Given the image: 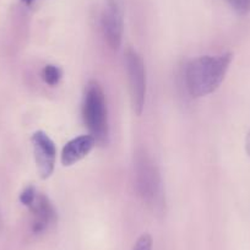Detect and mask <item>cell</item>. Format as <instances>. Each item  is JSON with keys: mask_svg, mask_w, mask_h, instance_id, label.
<instances>
[{"mask_svg": "<svg viewBox=\"0 0 250 250\" xmlns=\"http://www.w3.org/2000/svg\"><path fill=\"white\" fill-rule=\"evenodd\" d=\"M83 118L90 135L103 146L109 139V122L104 92L97 81H90L85 88L83 101Z\"/></svg>", "mask_w": 250, "mask_h": 250, "instance_id": "3957f363", "label": "cell"}, {"mask_svg": "<svg viewBox=\"0 0 250 250\" xmlns=\"http://www.w3.org/2000/svg\"><path fill=\"white\" fill-rule=\"evenodd\" d=\"M101 27L108 47L117 50L124 33V4L123 0H107L101 16Z\"/></svg>", "mask_w": 250, "mask_h": 250, "instance_id": "5b68a950", "label": "cell"}, {"mask_svg": "<svg viewBox=\"0 0 250 250\" xmlns=\"http://www.w3.org/2000/svg\"><path fill=\"white\" fill-rule=\"evenodd\" d=\"M31 141L38 173L42 179H48L54 172L57 161V147L54 141L42 130L36 131Z\"/></svg>", "mask_w": 250, "mask_h": 250, "instance_id": "8992f818", "label": "cell"}, {"mask_svg": "<svg viewBox=\"0 0 250 250\" xmlns=\"http://www.w3.org/2000/svg\"><path fill=\"white\" fill-rule=\"evenodd\" d=\"M36 196H37V190L35 189V187H31L30 185V187H26L22 193H21L20 201L22 203V205L30 208L31 204L35 201Z\"/></svg>", "mask_w": 250, "mask_h": 250, "instance_id": "8fae6325", "label": "cell"}, {"mask_svg": "<svg viewBox=\"0 0 250 250\" xmlns=\"http://www.w3.org/2000/svg\"><path fill=\"white\" fill-rule=\"evenodd\" d=\"M32 212V232L43 234L48 232L58 221V213L54 205L44 194L37 193L35 201L28 208Z\"/></svg>", "mask_w": 250, "mask_h": 250, "instance_id": "52a82bcc", "label": "cell"}, {"mask_svg": "<svg viewBox=\"0 0 250 250\" xmlns=\"http://www.w3.org/2000/svg\"><path fill=\"white\" fill-rule=\"evenodd\" d=\"M0 226H1V218H0Z\"/></svg>", "mask_w": 250, "mask_h": 250, "instance_id": "5bb4252c", "label": "cell"}, {"mask_svg": "<svg viewBox=\"0 0 250 250\" xmlns=\"http://www.w3.org/2000/svg\"><path fill=\"white\" fill-rule=\"evenodd\" d=\"M124 62L128 74L131 103L138 115L143 113L146 100V68L141 55L129 47L125 50Z\"/></svg>", "mask_w": 250, "mask_h": 250, "instance_id": "277c9868", "label": "cell"}, {"mask_svg": "<svg viewBox=\"0 0 250 250\" xmlns=\"http://www.w3.org/2000/svg\"><path fill=\"white\" fill-rule=\"evenodd\" d=\"M226 1L239 15H247L250 13V0H226Z\"/></svg>", "mask_w": 250, "mask_h": 250, "instance_id": "30bf717a", "label": "cell"}, {"mask_svg": "<svg viewBox=\"0 0 250 250\" xmlns=\"http://www.w3.org/2000/svg\"><path fill=\"white\" fill-rule=\"evenodd\" d=\"M62 78V71L54 64H48L42 69V79L47 85L57 86Z\"/></svg>", "mask_w": 250, "mask_h": 250, "instance_id": "9c48e42d", "label": "cell"}, {"mask_svg": "<svg viewBox=\"0 0 250 250\" xmlns=\"http://www.w3.org/2000/svg\"><path fill=\"white\" fill-rule=\"evenodd\" d=\"M97 145L95 138L88 135H81L73 139L66 145L62 147V163L65 167L75 165L80 162L83 158H85L88 153L92 151V148Z\"/></svg>", "mask_w": 250, "mask_h": 250, "instance_id": "ba28073f", "label": "cell"}, {"mask_svg": "<svg viewBox=\"0 0 250 250\" xmlns=\"http://www.w3.org/2000/svg\"><path fill=\"white\" fill-rule=\"evenodd\" d=\"M232 53L203 55L190 60L185 66L184 80L189 95L205 97L215 92L223 83L232 62Z\"/></svg>", "mask_w": 250, "mask_h": 250, "instance_id": "6da1fadb", "label": "cell"}, {"mask_svg": "<svg viewBox=\"0 0 250 250\" xmlns=\"http://www.w3.org/2000/svg\"><path fill=\"white\" fill-rule=\"evenodd\" d=\"M133 250H152V238H151V235L147 234V233L140 235L135 244H134Z\"/></svg>", "mask_w": 250, "mask_h": 250, "instance_id": "7c38bea8", "label": "cell"}, {"mask_svg": "<svg viewBox=\"0 0 250 250\" xmlns=\"http://www.w3.org/2000/svg\"><path fill=\"white\" fill-rule=\"evenodd\" d=\"M134 184L141 200L155 210L163 206V185L157 165L147 151L139 148L134 155Z\"/></svg>", "mask_w": 250, "mask_h": 250, "instance_id": "7a4b0ae2", "label": "cell"}, {"mask_svg": "<svg viewBox=\"0 0 250 250\" xmlns=\"http://www.w3.org/2000/svg\"><path fill=\"white\" fill-rule=\"evenodd\" d=\"M22 1L26 4V5H31V4H32L35 0H22Z\"/></svg>", "mask_w": 250, "mask_h": 250, "instance_id": "4fadbf2b", "label": "cell"}]
</instances>
